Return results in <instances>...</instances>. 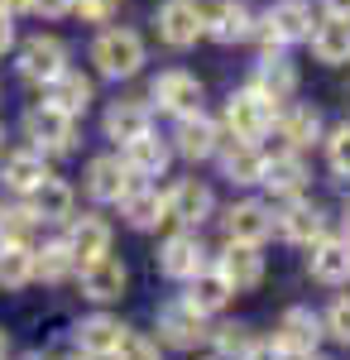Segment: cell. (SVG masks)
I'll return each mask as SVG.
<instances>
[{"instance_id":"6da1fadb","label":"cell","mask_w":350,"mask_h":360,"mask_svg":"<svg viewBox=\"0 0 350 360\" xmlns=\"http://www.w3.org/2000/svg\"><path fill=\"white\" fill-rule=\"evenodd\" d=\"M91 63L101 77H135L144 63V44L135 29H101L91 44Z\"/></svg>"},{"instance_id":"7a4b0ae2","label":"cell","mask_w":350,"mask_h":360,"mask_svg":"<svg viewBox=\"0 0 350 360\" xmlns=\"http://www.w3.org/2000/svg\"><path fill=\"white\" fill-rule=\"evenodd\" d=\"M25 135L44 154H72L77 149V115H67V111H58L53 101H44V106H34L25 115Z\"/></svg>"},{"instance_id":"3957f363","label":"cell","mask_w":350,"mask_h":360,"mask_svg":"<svg viewBox=\"0 0 350 360\" xmlns=\"http://www.w3.org/2000/svg\"><path fill=\"white\" fill-rule=\"evenodd\" d=\"M273 106L278 101H269L264 91H254V86H245V91H235L231 101H226V125H231V135L235 139H264L273 130Z\"/></svg>"},{"instance_id":"277c9868","label":"cell","mask_w":350,"mask_h":360,"mask_svg":"<svg viewBox=\"0 0 350 360\" xmlns=\"http://www.w3.org/2000/svg\"><path fill=\"white\" fill-rule=\"evenodd\" d=\"M312 10L302 5V0H283V5H273L269 15L259 20V44L264 49H283V44H302V39H312Z\"/></svg>"},{"instance_id":"5b68a950","label":"cell","mask_w":350,"mask_h":360,"mask_svg":"<svg viewBox=\"0 0 350 360\" xmlns=\"http://www.w3.org/2000/svg\"><path fill=\"white\" fill-rule=\"evenodd\" d=\"M154 25H159V39L168 49H192L202 39V5L197 0H163Z\"/></svg>"},{"instance_id":"8992f818","label":"cell","mask_w":350,"mask_h":360,"mask_svg":"<svg viewBox=\"0 0 350 360\" xmlns=\"http://www.w3.org/2000/svg\"><path fill=\"white\" fill-rule=\"evenodd\" d=\"M317 341H322V317H317L312 307H288V312L278 317L273 346H278L283 356H307V351H317Z\"/></svg>"},{"instance_id":"52a82bcc","label":"cell","mask_w":350,"mask_h":360,"mask_svg":"<svg viewBox=\"0 0 350 360\" xmlns=\"http://www.w3.org/2000/svg\"><path fill=\"white\" fill-rule=\"evenodd\" d=\"M216 197L207 183H197V178H183L173 193L163 197V221H183V226H202L212 217Z\"/></svg>"},{"instance_id":"ba28073f","label":"cell","mask_w":350,"mask_h":360,"mask_svg":"<svg viewBox=\"0 0 350 360\" xmlns=\"http://www.w3.org/2000/svg\"><path fill=\"white\" fill-rule=\"evenodd\" d=\"M63 68H67V49L53 34H39V39H29L20 49V77L25 82H53Z\"/></svg>"},{"instance_id":"9c48e42d","label":"cell","mask_w":350,"mask_h":360,"mask_svg":"<svg viewBox=\"0 0 350 360\" xmlns=\"http://www.w3.org/2000/svg\"><path fill=\"white\" fill-rule=\"evenodd\" d=\"M154 101H159V111L183 120V115L202 111V82L192 72H159L154 77Z\"/></svg>"},{"instance_id":"30bf717a","label":"cell","mask_w":350,"mask_h":360,"mask_svg":"<svg viewBox=\"0 0 350 360\" xmlns=\"http://www.w3.org/2000/svg\"><path fill=\"white\" fill-rule=\"evenodd\" d=\"M249 10H245L240 0H212L207 10H202V34H212L216 44H240L249 39Z\"/></svg>"},{"instance_id":"8fae6325","label":"cell","mask_w":350,"mask_h":360,"mask_svg":"<svg viewBox=\"0 0 350 360\" xmlns=\"http://www.w3.org/2000/svg\"><path fill=\"white\" fill-rule=\"evenodd\" d=\"M216 274L226 278L231 288H259L264 283V255H259V245L231 240L226 255H221V264H216Z\"/></svg>"},{"instance_id":"7c38bea8","label":"cell","mask_w":350,"mask_h":360,"mask_svg":"<svg viewBox=\"0 0 350 360\" xmlns=\"http://www.w3.org/2000/svg\"><path fill=\"white\" fill-rule=\"evenodd\" d=\"M125 283H130L125 264L110 259V255L91 259V264H82V298H91V303H115V298L125 293Z\"/></svg>"},{"instance_id":"4fadbf2b","label":"cell","mask_w":350,"mask_h":360,"mask_svg":"<svg viewBox=\"0 0 350 360\" xmlns=\"http://www.w3.org/2000/svg\"><path fill=\"white\" fill-rule=\"evenodd\" d=\"M130 188H135V173L125 168V159L101 154V159H91V164H86V193L96 197V202H120Z\"/></svg>"},{"instance_id":"5bb4252c","label":"cell","mask_w":350,"mask_h":360,"mask_svg":"<svg viewBox=\"0 0 350 360\" xmlns=\"http://www.w3.org/2000/svg\"><path fill=\"white\" fill-rule=\"evenodd\" d=\"M159 332H163V341L168 346H178V351H192L197 341H207V322H202V312L197 307H188V303H168L159 312Z\"/></svg>"},{"instance_id":"9a60e30c","label":"cell","mask_w":350,"mask_h":360,"mask_svg":"<svg viewBox=\"0 0 350 360\" xmlns=\"http://www.w3.org/2000/svg\"><path fill=\"white\" fill-rule=\"evenodd\" d=\"M226 236L231 240H245V245H264L273 236V212L264 202H235L226 212Z\"/></svg>"},{"instance_id":"2e32d148","label":"cell","mask_w":350,"mask_h":360,"mask_svg":"<svg viewBox=\"0 0 350 360\" xmlns=\"http://www.w3.org/2000/svg\"><path fill=\"white\" fill-rule=\"evenodd\" d=\"M254 91H264L269 101H288L297 86V68L283 58V49H264V58H259V68H254Z\"/></svg>"},{"instance_id":"e0dca14e","label":"cell","mask_w":350,"mask_h":360,"mask_svg":"<svg viewBox=\"0 0 350 360\" xmlns=\"http://www.w3.org/2000/svg\"><path fill=\"white\" fill-rule=\"evenodd\" d=\"M207 250H202V240L192 236V231H183V236H173V240H163V250H159V269L168 278H183L188 283L197 269H207V259H202Z\"/></svg>"},{"instance_id":"ac0fdd59","label":"cell","mask_w":350,"mask_h":360,"mask_svg":"<svg viewBox=\"0 0 350 360\" xmlns=\"http://www.w3.org/2000/svg\"><path fill=\"white\" fill-rule=\"evenodd\" d=\"M29 212L44 217V221H72V188L63 178H53V173H44L29 188Z\"/></svg>"},{"instance_id":"d6986e66","label":"cell","mask_w":350,"mask_h":360,"mask_svg":"<svg viewBox=\"0 0 350 360\" xmlns=\"http://www.w3.org/2000/svg\"><path fill=\"white\" fill-rule=\"evenodd\" d=\"M216 159L226 168L231 183H259V168H264V154L254 149V139H221L216 144Z\"/></svg>"},{"instance_id":"ffe728a7","label":"cell","mask_w":350,"mask_h":360,"mask_svg":"<svg viewBox=\"0 0 350 360\" xmlns=\"http://www.w3.org/2000/svg\"><path fill=\"white\" fill-rule=\"evenodd\" d=\"M173 139H178V154L197 164V159H212V154H216L221 130H216V120H207L202 111H192V115L178 120V135H173Z\"/></svg>"},{"instance_id":"44dd1931","label":"cell","mask_w":350,"mask_h":360,"mask_svg":"<svg viewBox=\"0 0 350 360\" xmlns=\"http://www.w3.org/2000/svg\"><path fill=\"white\" fill-rule=\"evenodd\" d=\"M72 336H77V351L91 360L110 356L115 346H120V336H125V327L115 322V317H106V312H96V317H86V322H77L72 327Z\"/></svg>"},{"instance_id":"7402d4cb","label":"cell","mask_w":350,"mask_h":360,"mask_svg":"<svg viewBox=\"0 0 350 360\" xmlns=\"http://www.w3.org/2000/svg\"><path fill=\"white\" fill-rule=\"evenodd\" d=\"M278 231H283V240H293V245H317L326 236V217H322V207H312V202H293V207L278 217Z\"/></svg>"},{"instance_id":"603a6c76","label":"cell","mask_w":350,"mask_h":360,"mask_svg":"<svg viewBox=\"0 0 350 360\" xmlns=\"http://www.w3.org/2000/svg\"><path fill=\"white\" fill-rule=\"evenodd\" d=\"M67 250H72V259L77 264H91V259H101L110 250V226L101 217H77L72 231H67Z\"/></svg>"},{"instance_id":"cb8c5ba5","label":"cell","mask_w":350,"mask_h":360,"mask_svg":"<svg viewBox=\"0 0 350 360\" xmlns=\"http://www.w3.org/2000/svg\"><path fill=\"white\" fill-rule=\"evenodd\" d=\"M259 183H264L269 193H278V197H297V193H302L307 168H302V159H297V149H293V154H273V159H264Z\"/></svg>"},{"instance_id":"d4e9b609","label":"cell","mask_w":350,"mask_h":360,"mask_svg":"<svg viewBox=\"0 0 350 360\" xmlns=\"http://www.w3.org/2000/svg\"><path fill=\"white\" fill-rule=\"evenodd\" d=\"M125 168L135 173V183H144V178H159L163 168H168V144L144 130L139 139H130V144H125Z\"/></svg>"},{"instance_id":"484cf974","label":"cell","mask_w":350,"mask_h":360,"mask_svg":"<svg viewBox=\"0 0 350 360\" xmlns=\"http://www.w3.org/2000/svg\"><path fill=\"white\" fill-rule=\"evenodd\" d=\"M273 125H278V139H288V149H307L322 135V111L317 106H293V111L273 115Z\"/></svg>"},{"instance_id":"4316f807","label":"cell","mask_w":350,"mask_h":360,"mask_svg":"<svg viewBox=\"0 0 350 360\" xmlns=\"http://www.w3.org/2000/svg\"><path fill=\"white\" fill-rule=\"evenodd\" d=\"M144 130H149V106H144V101H110V111H106V139L130 144V139H139Z\"/></svg>"},{"instance_id":"83f0119b","label":"cell","mask_w":350,"mask_h":360,"mask_svg":"<svg viewBox=\"0 0 350 360\" xmlns=\"http://www.w3.org/2000/svg\"><path fill=\"white\" fill-rule=\"evenodd\" d=\"M312 53H317V63H350V20H341V15H331L326 25L312 29Z\"/></svg>"},{"instance_id":"f1b7e54d","label":"cell","mask_w":350,"mask_h":360,"mask_svg":"<svg viewBox=\"0 0 350 360\" xmlns=\"http://www.w3.org/2000/svg\"><path fill=\"white\" fill-rule=\"evenodd\" d=\"M312 278L322 283H346L350 278V240H317L312 245Z\"/></svg>"},{"instance_id":"f546056e","label":"cell","mask_w":350,"mask_h":360,"mask_svg":"<svg viewBox=\"0 0 350 360\" xmlns=\"http://www.w3.org/2000/svg\"><path fill=\"white\" fill-rule=\"evenodd\" d=\"M231 293H235V288L216 274V269H197V274L188 278V298H183V303L197 307V312L207 317V312H216V307H226V298H231Z\"/></svg>"},{"instance_id":"4dcf8cb0","label":"cell","mask_w":350,"mask_h":360,"mask_svg":"<svg viewBox=\"0 0 350 360\" xmlns=\"http://www.w3.org/2000/svg\"><path fill=\"white\" fill-rule=\"evenodd\" d=\"M48 101H53L58 111H67V115H82V111H86V101H91V77H82V72H72V68H63L53 82H48Z\"/></svg>"},{"instance_id":"1f68e13d","label":"cell","mask_w":350,"mask_h":360,"mask_svg":"<svg viewBox=\"0 0 350 360\" xmlns=\"http://www.w3.org/2000/svg\"><path fill=\"white\" fill-rule=\"evenodd\" d=\"M120 217H125V221L135 226V231H154V226L163 221V197L135 183L130 193L120 197Z\"/></svg>"},{"instance_id":"d6a6232c","label":"cell","mask_w":350,"mask_h":360,"mask_svg":"<svg viewBox=\"0 0 350 360\" xmlns=\"http://www.w3.org/2000/svg\"><path fill=\"white\" fill-rule=\"evenodd\" d=\"M72 269H77V259H72L67 240H53V245L34 250V278H44V283H63Z\"/></svg>"},{"instance_id":"836d02e7","label":"cell","mask_w":350,"mask_h":360,"mask_svg":"<svg viewBox=\"0 0 350 360\" xmlns=\"http://www.w3.org/2000/svg\"><path fill=\"white\" fill-rule=\"evenodd\" d=\"M34 278V250L0 240V288H25Z\"/></svg>"},{"instance_id":"e575fe53","label":"cell","mask_w":350,"mask_h":360,"mask_svg":"<svg viewBox=\"0 0 350 360\" xmlns=\"http://www.w3.org/2000/svg\"><path fill=\"white\" fill-rule=\"evenodd\" d=\"M48 168L39 159V149H25V154H10L5 159V188H15V193H29L39 178H44Z\"/></svg>"},{"instance_id":"d590c367","label":"cell","mask_w":350,"mask_h":360,"mask_svg":"<svg viewBox=\"0 0 350 360\" xmlns=\"http://www.w3.org/2000/svg\"><path fill=\"white\" fill-rule=\"evenodd\" d=\"M34 212L29 207H0V240L5 245H29L34 240Z\"/></svg>"},{"instance_id":"8d00e7d4","label":"cell","mask_w":350,"mask_h":360,"mask_svg":"<svg viewBox=\"0 0 350 360\" xmlns=\"http://www.w3.org/2000/svg\"><path fill=\"white\" fill-rule=\"evenodd\" d=\"M212 346L231 360V356H245V351L254 346V336H249V327H240V322H226V327H216V332H212Z\"/></svg>"},{"instance_id":"74e56055","label":"cell","mask_w":350,"mask_h":360,"mask_svg":"<svg viewBox=\"0 0 350 360\" xmlns=\"http://www.w3.org/2000/svg\"><path fill=\"white\" fill-rule=\"evenodd\" d=\"M326 159H331V173H336V178H350V120L331 130V139H326Z\"/></svg>"},{"instance_id":"f35d334b","label":"cell","mask_w":350,"mask_h":360,"mask_svg":"<svg viewBox=\"0 0 350 360\" xmlns=\"http://www.w3.org/2000/svg\"><path fill=\"white\" fill-rule=\"evenodd\" d=\"M106 360H163V356H159V346H154L149 336L125 332V336H120V346H115V351H110Z\"/></svg>"},{"instance_id":"ab89813d","label":"cell","mask_w":350,"mask_h":360,"mask_svg":"<svg viewBox=\"0 0 350 360\" xmlns=\"http://www.w3.org/2000/svg\"><path fill=\"white\" fill-rule=\"evenodd\" d=\"M326 332L336 336L341 346H350V298H336L331 312H326Z\"/></svg>"},{"instance_id":"60d3db41","label":"cell","mask_w":350,"mask_h":360,"mask_svg":"<svg viewBox=\"0 0 350 360\" xmlns=\"http://www.w3.org/2000/svg\"><path fill=\"white\" fill-rule=\"evenodd\" d=\"M72 10H77L86 25H106L110 15L120 10V0H72Z\"/></svg>"},{"instance_id":"b9f144b4","label":"cell","mask_w":350,"mask_h":360,"mask_svg":"<svg viewBox=\"0 0 350 360\" xmlns=\"http://www.w3.org/2000/svg\"><path fill=\"white\" fill-rule=\"evenodd\" d=\"M29 10H34V15H44V20H58V15H67V10H72V0H29Z\"/></svg>"},{"instance_id":"7bdbcfd3","label":"cell","mask_w":350,"mask_h":360,"mask_svg":"<svg viewBox=\"0 0 350 360\" xmlns=\"http://www.w3.org/2000/svg\"><path fill=\"white\" fill-rule=\"evenodd\" d=\"M240 360H288V356H283V351H278L273 341H254V346H249Z\"/></svg>"},{"instance_id":"ee69618b","label":"cell","mask_w":350,"mask_h":360,"mask_svg":"<svg viewBox=\"0 0 350 360\" xmlns=\"http://www.w3.org/2000/svg\"><path fill=\"white\" fill-rule=\"evenodd\" d=\"M10 20H15V15H5V10H0V58L10 53V44H15V25H10Z\"/></svg>"},{"instance_id":"f6af8a7d","label":"cell","mask_w":350,"mask_h":360,"mask_svg":"<svg viewBox=\"0 0 350 360\" xmlns=\"http://www.w3.org/2000/svg\"><path fill=\"white\" fill-rule=\"evenodd\" d=\"M326 10H331V15H341V20H350V0H326Z\"/></svg>"},{"instance_id":"bcb514c9","label":"cell","mask_w":350,"mask_h":360,"mask_svg":"<svg viewBox=\"0 0 350 360\" xmlns=\"http://www.w3.org/2000/svg\"><path fill=\"white\" fill-rule=\"evenodd\" d=\"M0 10L5 15H20V10H29V0H0Z\"/></svg>"},{"instance_id":"7dc6e473","label":"cell","mask_w":350,"mask_h":360,"mask_svg":"<svg viewBox=\"0 0 350 360\" xmlns=\"http://www.w3.org/2000/svg\"><path fill=\"white\" fill-rule=\"evenodd\" d=\"M288 360H326V356H317V351H307V356H288Z\"/></svg>"},{"instance_id":"c3c4849f","label":"cell","mask_w":350,"mask_h":360,"mask_svg":"<svg viewBox=\"0 0 350 360\" xmlns=\"http://www.w3.org/2000/svg\"><path fill=\"white\" fill-rule=\"evenodd\" d=\"M5 346H10V336H5V332H0V360H5Z\"/></svg>"},{"instance_id":"681fc988","label":"cell","mask_w":350,"mask_h":360,"mask_svg":"<svg viewBox=\"0 0 350 360\" xmlns=\"http://www.w3.org/2000/svg\"><path fill=\"white\" fill-rule=\"evenodd\" d=\"M346 240H350V197H346Z\"/></svg>"},{"instance_id":"f907efd6","label":"cell","mask_w":350,"mask_h":360,"mask_svg":"<svg viewBox=\"0 0 350 360\" xmlns=\"http://www.w3.org/2000/svg\"><path fill=\"white\" fill-rule=\"evenodd\" d=\"M0 149H5V125H0Z\"/></svg>"},{"instance_id":"816d5d0a","label":"cell","mask_w":350,"mask_h":360,"mask_svg":"<svg viewBox=\"0 0 350 360\" xmlns=\"http://www.w3.org/2000/svg\"><path fill=\"white\" fill-rule=\"evenodd\" d=\"M67 360H91V356H67Z\"/></svg>"},{"instance_id":"f5cc1de1","label":"cell","mask_w":350,"mask_h":360,"mask_svg":"<svg viewBox=\"0 0 350 360\" xmlns=\"http://www.w3.org/2000/svg\"><path fill=\"white\" fill-rule=\"evenodd\" d=\"M25 360H44V356H25Z\"/></svg>"}]
</instances>
